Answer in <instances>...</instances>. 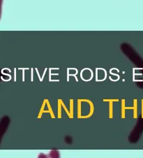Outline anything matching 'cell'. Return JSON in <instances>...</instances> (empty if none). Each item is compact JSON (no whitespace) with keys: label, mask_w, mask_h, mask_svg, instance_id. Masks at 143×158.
I'll use <instances>...</instances> for the list:
<instances>
[{"label":"cell","mask_w":143,"mask_h":158,"mask_svg":"<svg viewBox=\"0 0 143 158\" xmlns=\"http://www.w3.org/2000/svg\"><path fill=\"white\" fill-rule=\"evenodd\" d=\"M2 4H3V0H0V19L2 17Z\"/></svg>","instance_id":"6da1fadb"}]
</instances>
